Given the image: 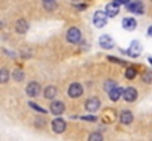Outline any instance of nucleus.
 I'll list each match as a JSON object with an SVG mask.
<instances>
[{
	"label": "nucleus",
	"mask_w": 152,
	"mask_h": 141,
	"mask_svg": "<svg viewBox=\"0 0 152 141\" xmlns=\"http://www.w3.org/2000/svg\"><path fill=\"white\" fill-rule=\"evenodd\" d=\"M127 53H129L132 57H137V56L142 53V46H140V43H139V41H132L130 48L127 50Z\"/></svg>",
	"instance_id": "obj_6"
},
{
	"label": "nucleus",
	"mask_w": 152,
	"mask_h": 141,
	"mask_svg": "<svg viewBox=\"0 0 152 141\" xmlns=\"http://www.w3.org/2000/svg\"><path fill=\"white\" fill-rule=\"evenodd\" d=\"M127 7H129V10L133 12V13H139V15L143 13V4H142V1H139V0H133V1L129 0Z\"/></svg>",
	"instance_id": "obj_3"
},
{
	"label": "nucleus",
	"mask_w": 152,
	"mask_h": 141,
	"mask_svg": "<svg viewBox=\"0 0 152 141\" xmlns=\"http://www.w3.org/2000/svg\"><path fill=\"white\" fill-rule=\"evenodd\" d=\"M99 106H101V101H99V98H96V97L89 98V100L86 101V109H87L89 112H96V110L99 109Z\"/></svg>",
	"instance_id": "obj_10"
},
{
	"label": "nucleus",
	"mask_w": 152,
	"mask_h": 141,
	"mask_svg": "<svg viewBox=\"0 0 152 141\" xmlns=\"http://www.w3.org/2000/svg\"><path fill=\"white\" fill-rule=\"evenodd\" d=\"M106 13L105 12H102V10H98L96 13H95V16H93V24H95V27H98V28H102V27H105L106 25Z\"/></svg>",
	"instance_id": "obj_2"
},
{
	"label": "nucleus",
	"mask_w": 152,
	"mask_h": 141,
	"mask_svg": "<svg viewBox=\"0 0 152 141\" xmlns=\"http://www.w3.org/2000/svg\"><path fill=\"white\" fill-rule=\"evenodd\" d=\"M43 6L46 10H53L56 7V1L55 0H43Z\"/></svg>",
	"instance_id": "obj_18"
},
{
	"label": "nucleus",
	"mask_w": 152,
	"mask_h": 141,
	"mask_svg": "<svg viewBox=\"0 0 152 141\" xmlns=\"http://www.w3.org/2000/svg\"><path fill=\"white\" fill-rule=\"evenodd\" d=\"M118 12H120V6H118V3L117 1H114V3H108L106 4V9H105V13H106V16H117L118 15Z\"/></svg>",
	"instance_id": "obj_4"
},
{
	"label": "nucleus",
	"mask_w": 152,
	"mask_h": 141,
	"mask_svg": "<svg viewBox=\"0 0 152 141\" xmlns=\"http://www.w3.org/2000/svg\"><path fill=\"white\" fill-rule=\"evenodd\" d=\"M99 44H101L102 48H112L114 47V40L108 34H103L99 38Z\"/></svg>",
	"instance_id": "obj_11"
},
{
	"label": "nucleus",
	"mask_w": 152,
	"mask_h": 141,
	"mask_svg": "<svg viewBox=\"0 0 152 141\" xmlns=\"http://www.w3.org/2000/svg\"><path fill=\"white\" fill-rule=\"evenodd\" d=\"M68 94H69V97H72V98H75V97H80V95L83 94V87H81L80 84L74 82V84H71V85H69Z\"/></svg>",
	"instance_id": "obj_8"
},
{
	"label": "nucleus",
	"mask_w": 152,
	"mask_h": 141,
	"mask_svg": "<svg viewBox=\"0 0 152 141\" xmlns=\"http://www.w3.org/2000/svg\"><path fill=\"white\" fill-rule=\"evenodd\" d=\"M123 27L126 30H129V31H133L136 28V21L133 18H124L123 19Z\"/></svg>",
	"instance_id": "obj_14"
},
{
	"label": "nucleus",
	"mask_w": 152,
	"mask_h": 141,
	"mask_svg": "<svg viewBox=\"0 0 152 141\" xmlns=\"http://www.w3.org/2000/svg\"><path fill=\"white\" fill-rule=\"evenodd\" d=\"M28 106H31V109H34V110H37V112L46 113V110H45V109H42V107H39V104H36V103H30Z\"/></svg>",
	"instance_id": "obj_23"
},
{
	"label": "nucleus",
	"mask_w": 152,
	"mask_h": 141,
	"mask_svg": "<svg viewBox=\"0 0 152 141\" xmlns=\"http://www.w3.org/2000/svg\"><path fill=\"white\" fill-rule=\"evenodd\" d=\"M13 78H15L16 81H22V80H24V72L19 71V69H16V71L13 72Z\"/></svg>",
	"instance_id": "obj_21"
},
{
	"label": "nucleus",
	"mask_w": 152,
	"mask_h": 141,
	"mask_svg": "<svg viewBox=\"0 0 152 141\" xmlns=\"http://www.w3.org/2000/svg\"><path fill=\"white\" fill-rule=\"evenodd\" d=\"M148 35H151L152 37V27H149V30H148Z\"/></svg>",
	"instance_id": "obj_28"
},
{
	"label": "nucleus",
	"mask_w": 152,
	"mask_h": 141,
	"mask_svg": "<svg viewBox=\"0 0 152 141\" xmlns=\"http://www.w3.org/2000/svg\"><path fill=\"white\" fill-rule=\"evenodd\" d=\"M136 69L134 68H127L126 69V78H129V80H133L134 77H136Z\"/></svg>",
	"instance_id": "obj_20"
},
{
	"label": "nucleus",
	"mask_w": 152,
	"mask_h": 141,
	"mask_svg": "<svg viewBox=\"0 0 152 141\" xmlns=\"http://www.w3.org/2000/svg\"><path fill=\"white\" fill-rule=\"evenodd\" d=\"M15 30H16V33H19V34H24V33H27V30H28V24H27V21H24V19H19V21L16 22V27H15Z\"/></svg>",
	"instance_id": "obj_15"
},
{
	"label": "nucleus",
	"mask_w": 152,
	"mask_h": 141,
	"mask_svg": "<svg viewBox=\"0 0 152 141\" xmlns=\"http://www.w3.org/2000/svg\"><path fill=\"white\" fill-rule=\"evenodd\" d=\"M40 90H42V87H40L39 82H30V84L27 85V94H28L30 97L39 95V94H40Z\"/></svg>",
	"instance_id": "obj_7"
},
{
	"label": "nucleus",
	"mask_w": 152,
	"mask_h": 141,
	"mask_svg": "<svg viewBox=\"0 0 152 141\" xmlns=\"http://www.w3.org/2000/svg\"><path fill=\"white\" fill-rule=\"evenodd\" d=\"M64 110H65V106L62 101H53L50 104V112L53 115H61Z\"/></svg>",
	"instance_id": "obj_12"
},
{
	"label": "nucleus",
	"mask_w": 152,
	"mask_h": 141,
	"mask_svg": "<svg viewBox=\"0 0 152 141\" xmlns=\"http://www.w3.org/2000/svg\"><path fill=\"white\" fill-rule=\"evenodd\" d=\"M143 81H145V82H152V74L146 72V74L143 75Z\"/></svg>",
	"instance_id": "obj_24"
},
{
	"label": "nucleus",
	"mask_w": 152,
	"mask_h": 141,
	"mask_svg": "<svg viewBox=\"0 0 152 141\" xmlns=\"http://www.w3.org/2000/svg\"><path fill=\"white\" fill-rule=\"evenodd\" d=\"M108 93H109V98H111L112 101H117V100L121 97V94H123V88L114 87V88H112V90H109Z\"/></svg>",
	"instance_id": "obj_13"
},
{
	"label": "nucleus",
	"mask_w": 152,
	"mask_h": 141,
	"mask_svg": "<svg viewBox=\"0 0 152 141\" xmlns=\"http://www.w3.org/2000/svg\"><path fill=\"white\" fill-rule=\"evenodd\" d=\"M123 95H124L126 101H134V100L137 98V91H136V88L129 87V88L123 90Z\"/></svg>",
	"instance_id": "obj_9"
},
{
	"label": "nucleus",
	"mask_w": 152,
	"mask_h": 141,
	"mask_svg": "<svg viewBox=\"0 0 152 141\" xmlns=\"http://www.w3.org/2000/svg\"><path fill=\"white\" fill-rule=\"evenodd\" d=\"M114 87H117V84H115V81H108V82L105 84V90H106V91H109V90H112Z\"/></svg>",
	"instance_id": "obj_22"
},
{
	"label": "nucleus",
	"mask_w": 152,
	"mask_h": 141,
	"mask_svg": "<svg viewBox=\"0 0 152 141\" xmlns=\"http://www.w3.org/2000/svg\"><path fill=\"white\" fill-rule=\"evenodd\" d=\"M148 60H149V63H151V65H152V57H149V59H148Z\"/></svg>",
	"instance_id": "obj_29"
},
{
	"label": "nucleus",
	"mask_w": 152,
	"mask_h": 141,
	"mask_svg": "<svg viewBox=\"0 0 152 141\" xmlns=\"http://www.w3.org/2000/svg\"><path fill=\"white\" fill-rule=\"evenodd\" d=\"M117 3H124V4H127L129 3V0H115Z\"/></svg>",
	"instance_id": "obj_27"
},
{
	"label": "nucleus",
	"mask_w": 152,
	"mask_h": 141,
	"mask_svg": "<svg viewBox=\"0 0 152 141\" xmlns=\"http://www.w3.org/2000/svg\"><path fill=\"white\" fill-rule=\"evenodd\" d=\"M56 93H58V90H56L53 85H50V87H48V88L45 90V97H46V98H53V97L56 95Z\"/></svg>",
	"instance_id": "obj_17"
},
{
	"label": "nucleus",
	"mask_w": 152,
	"mask_h": 141,
	"mask_svg": "<svg viewBox=\"0 0 152 141\" xmlns=\"http://www.w3.org/2000/svg\"><path fill=\"white\" fill-rule=\"evenodd\" d=\"M7 80H9V72H7V69H0V82L1 84H4V82H7Z\"/></svg>",
	"instance_id": "obj_19"
},
{
	"label": "nucleus",
	"mask_w": 152,
	"mask_h": 141,
	"mask_svg": "<svg viewBox=\"0 0 152 141\" xmlns=\"http://www.w3.org/2000/svg\"><path fill=\"white\" fill-rule=\"evenodd\" d=\"M65 121L64 119H61V118H58V119H55L53 122H52V129H53V132H56V134H61V132H64L65 131Z\"/></svg>",
	"instance_id": "obj_5"
},
{
	"label": "nucleus",
	"mask_w": 152,
	"mask_h": 141,
	"mask_svg": "<svg viewBox=\"0 0 152 141\" xmlns=\"http://www.w3.org/2000/svg\"><path fill=\"white\" fill-rule=\"evenodd\" d=\"M89 140H98V141H102V135L101 134H92L90 137H89Z\"/></svg>",
	"instance_id": "obj_25"
},
{
	"label": "nucleus",
	"mask_w": 152,
	"mask_h": 141,
	"mask_svg": "<svg viewBox=\"0 0 152 141\" xmlns=\"http://www.w3.org/2000/svg\"><path fill=\"white\" fill-rule=\"evenodd\" d=\"M66 40L69 41V43H80V40H81V31L78 30V28H69L68 30V33H66Z\"/></svg>",
	"instance_id": "obj_1"
},
{
	"label": "nucleus",
	"mask_w": 152,
	"mask_h": 141,
	"mask_svg": "<svg viewBox=\"0 0 152 141\" xmlns=\"http://www.w3.org/2000/svg\"><path fill=\"white\" fill-rule=\"evenodd\" d=\"M120 121H121L123 124H130V122L133 121V115H132V112H129V110L121 112V115H120Z\"/></svg>",
	"instance_id": "obj_16"
},
{
	"label": "nucleus",
	"mask_w": 152,
	"mask_h": 141,
	"mask_svg": "<svg viewBox=\"0 0 152 141\" xmlns=\"http://www.w3.org/2000/svg\"><path fill=\"white\" fill-rule=\"evenodd\" d=\"M81 119H84V121H92V122H95V121H96V116H81Z\"/></svg>",
	"instance_id": "obj_26"
}]
</instances>
